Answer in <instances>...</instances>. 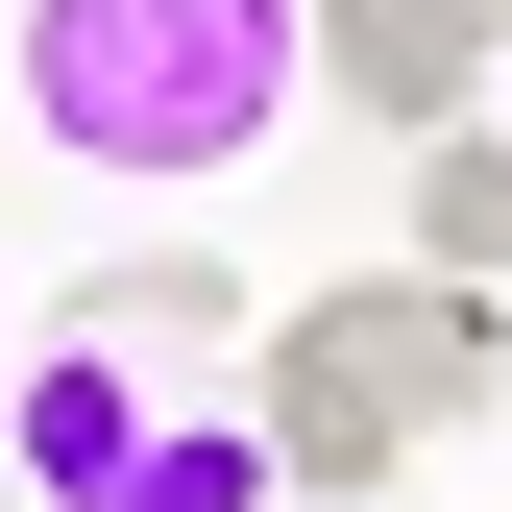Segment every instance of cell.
I'll use <instances>...</instances> for the list:
<instances>
[{"instance_id":"3957f363","label":"cell","mask_w":512,"mask_h":512,"mask_svg":"<svg viewBox=\"0 0 512 512\" xmlns=\"http://www.w3.org/2000/svg\"><path fill=\"white\" fill-rule=\"evenodd\" d=\"M122 439H147L122 342H25V488H49V512H98V488H122Z\"/></svg>"},{"instance_id":"6da1fadb","label":"cell","mask_w":512,"mask_h":512,"mask_svg":"<svg viewBox=\"0 0 512 512\" xmlns=\"http://www.w3.org/2000/svg\"><path fill=\"white\" fill-rule=\"evenodd\" d=\"M317 98V0H25V147L122 196H220Z\"/></svg>"},{"instance_id":"5b68a950","label":"cell","mask_w":512,"mask_h":512,"mask_svg":"<svg viewBox=\"0 0 512 512\" xmlns=\"http://www.w3.org/2000/svg\"><path fill=\"white\" fill-rule=\"evenodd\" d=\"M415 244L488 293V269H512V147H439V171H415Z\"/></svg>"},{"instance_id":"277c9868","label":"cell","mask_w":512,"mask_h":512,"mask_svg":"<svg viewBox=\"0 0 512 512\" xmlns=\"http://www.w3.org/2000/svg\"><path fill=\"white\" fill-rule=\"evenodd\" d=\"M98 512H269V415H244V391H220V415H147Z\"/></svg>"},{"instance_id":"7a4b0ae2","label":"cell","mask_w":512,"mask_h":512,"mask_svg":"<svg viewBox=\"0 0 512 512\" xmlns=\"http://www.w3.org/2000/svg\"><path fill=\"white\" fill-rule=\"evenodd\" d=\"M512 391V317L464 293V269H342L317 317H269V488H391V464H439Z\"/></svg>"}]
</instances>
